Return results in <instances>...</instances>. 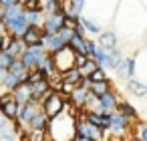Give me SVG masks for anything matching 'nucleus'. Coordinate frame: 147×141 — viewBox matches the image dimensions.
<instances>
[{"label": "nucleus", "instance_id": "obj_1", "mask_svg": "<svg viewBox=\"0 0 147 141\" xmlns=\"http://www.w3.org/2000/svg\"><path fill=\"white\" fill-rule=\"evenodd\" d=\"M2 22H4V32H8L12 38H20L24 34V30L28 28V22H26L22 12L12 16V18H8V20H2Z\"/></svg>", "mask_w": 147, "mask_h": 141}, {"label": "nucleus", "instance_id": "obj_2", "mask_svg": "<svg viewBox=\"0 0 147 141\" xmlns=\"http://www.w3.org/2000/svg\"><path fill=\"white\" fill-rule=\"evenodd\" d=\"M63 22H65V12L63 10H59L55 14H45L42 24H40V30L47 32V34H57L59 28H63Z\"/></svg>", "mask_w": 147, "mask_h": 141}, {"label": "nucleus", "instance_id": "obj_3", "mask_svg": "<svg viewBox=\"0 0 147 141\" xmlns=\"http://www.w3.org/2000/svg\"><path fill=\"white\" fill-rule=\"evenodd\" d=\"M40 45H42V49H45L49 55H55V53H59V51L65 47V43H63L57 34H47V32L40 34Z\"/></svg>", "mask_w": 147, "mask_h": 141}, {"label": "nucleus", "instance_id": "obj_4", "mask_svg": "<svg viewBox=\"0 0 147 141\" xmlns=\"http://www.w3.org/2000/svg\"><path fill=\"white\" fill-rule=\"evenodd\" d=\"M115 71H117L123 79H127V81H129V79H133V77H135V61H133V59H123Z\"/></svg>", "mask_w": 147, "mask_h": 141}, {"label": "nucleus", "instance_id": "obj_5", "mask_svg": "<svg viewBox=\"0 0 147 141\" xmlns=\"http://www.w3.org/2000/svg\"><path fill=\"white\" fill-rule=\"evenodd\" d=\"M8 55H12L14 59H18L24 51H26V45L22 43V38H12L10 36V40H8V45H6V49H4Z\"/></svg>", "mask_w": 147, "mask_h": 141}, {"label": "nucleus", "instance_id": "obj_6", "mask_svg": "<svg viewBox=\"0 0 147 141\" xmlns=\"http://www.w3.org/2000/svg\"><path fill=\"white\" fill-rule=\"evenodd\" d=\"M40 34H42V30H40V26H28L26 30H24V34L20 36L22 38V43L28 47V45H34V43H40Z\"/></svg>", "mask_w": 147, "mask_h": 141}, {"label": "nucleus", "instance_id": "obj_7", "mask_svg": "<svg viewBox=\"0 0 147 141\" xmlns=\"http://www.w3.org/2000/svg\"><path fill=\"white\" fill-rule=\"evenodd\" d=\"M117 97L111 93V91H107V93H103L101 97H99V107H101V111H113L115 107H117Z\"/></svg>", "mask_w": 147, "mask_h": 141}, {"label": "nucleus", "instance_id": "obj_8", "mask_svg": "<svg viewBox=\"0 0 147 141\" xmlns=\"http://www.w3.org/2000/svg\"><path fill=\"white\" fill-rule=\"evenodd\" d=\"M40 57H42V55H34V53H30V51H24L18 59L22 61V65H24L26 71H34L36 65H38V59H40Z\"/></svg>", "mask_w": 147, "mask_h": 141}, {"label": "nucleus", "instance_id": "obj_9", "mask_svg": "<svg viewBox=\"0 0 147 141\" xmlns=\"http://www.w3.org/2000/svg\"><path fill=\"white\" fill-rule=\"evenodd\" d=\"M127 117H123L121 113H111V119H109V127L115 131V133H121V131H125V127H127Z\"/></svg>", "mask_w": 147, "mask_h": 141}, {"label": "nucleus", "instance_id": "obj_10", "mask_svg": "<svg viewBox=\"0 0 147 141\" xmlns=\"http://www.w3.org/2000/svg\"><path fill=\"white\" fill-rule=\"evenodd\" d=\"M79 135H81V137H87V139H91V141H95L97 137H101L99 129H97L95 125H91L89 121H87V123H81V125H79Z\"/></svg>", "mask_w": 147, "mask_h": 141}, {"label": "nucleus", "instance_id": "obj_11", "mask_svg": "<svg viewBox=\"0 0 147 141\" xmlns=\"http://www.w3.org/2000/svg\"><path fill=\"white\" fill-rule=\"evenodd\" d=\"M28 26H40L42 24V18H45V12L42 10H22Z\"/></svg>", "mask_w": 147, "mask_h": 141}, {"label": "nucleus", "instance_id": "obj_12", "mask_svg": "<svg viewBox=\"0 0 147 141\" xmlns=\"http://www.w3.org/2000/svg\"><path fill=\"white\" fill-rule=\"evenodd\" d=\"M99 47H103L105 51H109V49H115L117 47V36H115V32H101L99 34V43H97Z\"/></svg>", "mask_w": 147, "mask_h": 141}, {"label": "nucleus", "instance_id": "obj_13", "mask_svg": "<svg viewBox=\"0 0 147 141\" xmlns=\"http://www.w3.org/2000/svg\"><path fill=\"white\" fill-rule=\"evenodd\" d=\"M79 79H81V73H79V69H67L65 73H63V77H61V83L63 85H75L77 87V83H79Z\"/></svg>", "mask_w": 147, "mask_h": 141}, {"label": "nucleus", "instance_id": "obj_14", "mask_svg": "<svg viewBox=\"0 0 147 141\" xmlns=\"http://www.w3.org/2000/svg\"><path fill=\"white\" fill-rule=\"evenodd\" d=\"M0 107H2V113L6 117H16V103L12 97H4L2 103H0Z\"/></svg>", "mask_w": 147, "mask_h": 141}, {"label": "nucleus", "instance_id": "obj_15", "mask_svg": "<svg viewBox=\"0 0 147 141\" xmlns=\"http://www.w3.org/2000/svg\"><path fill=\"white\" fill-rule=\"evenodd\" d=\"M127 83H129V91H131L133 95H137V97H143V95L147 93V87H145V83H141L139 79H135V77H133V79H129Z\"/></svg>", "mask_w": 147, "mask_h": 141}, {"label": "nucleus", "instance_id": "obj_16", "mask_svg": "<svg viewBox=\"0 0 147 141\" xmlns=\"http://www.w3.org/2000/svg\"><path fill=\"white\" fill-rule=\"evenodd\" d=\"M89 91H91L95 97H101L103 93L109 91V79H105V81H97V83H91V85H89Z\"/></svg>", "mask_w": 147, "mask_h": 141}, {"label": "nucleus", "instance_id": "obj_17", "mask_svg": "<svg viewBox=\"0 0 147 141\" xmlns=\"http://www.w3.org/2000/svg\"><path fill=\"white\" fill-rule=\"evenodd\" d=\"M87 97H89V89H85V87H75V89H73V101H75L77 105L85 107Z\"/></svg>", "mask_w": 147, "mask_h": 141}, {"label": "nucleus", "instance_id": "obj_18", "mask_svg": "<svg viewBox=\"0 0 147 141\" xmlns=\"http://www.w3.org/2000/svg\"><path fill=\"white\" fill-rule=\"evenodd\" d=\"M97 67H99V65H97V61H95V59H91V57H87V61L79 67V73H81V77H87V75H91Z\"/></svg>", "mask_w": 147, "mask_h": 141}, {"label": "nucleus", "instance_id": "obj_19", "mask_svg": "<svg viewBox=\"0 0 147 141\" xmlns=\"http://www.w3.org/2000/svg\"><path fill=\"white\" fill-rule=\"evenodd\" d=\"M20 12H22V6H20V4H12V6H6V8H2V14H0V20H8V18H12V16L20 14Z\"/></svg>", "mask_w": 147, "mask_h": 141}, {"label": "nucleus", "instance_id": "obj_20", "mask_svg": "<svg viewBox=\"0 0 147 141\" xmlns=\"http://www.w3.org/2000/svg\"><path fill=\"white\" fill-rule=\"evenodd\" d=\"M0 85H4L8 91H14V89L18 87V77H16L14 73L6 71V75H4V79H2V83H0Z\"/></svg>", "mask_w": 147, "mask_h": 141}, {"label": "nucleus", "instance_id": "obj_21", "mask_svg": "<svg viewBox=\"0 0 147 141\" xmlns=\"http://www.w3.org/2000/svg\"><path fill=\"white\" fill-rule=\"evenodd\" d=\"M59 10H63V0H47L42 6V12H47V14H55Z\"/></svg>", "mask_w": 147, "mask_h": 141}, {"label": "nucleus", "instance_id": "obj_22", "mask_svg": "<svg viewBox=\"0 0 147 141\" xmlns=\"http://www.w3.org/2000/svg\"><path fill=\"white\" fill-rule=\"evenodd\" d=\"M79 22H81V26H83L85 30H89V32H93V34H99V32H101V26H99L97 22H93L91 18H85V16L81 18V16H79Z\"/></svg>", "mask_w": 147, "mask_h": 141}, {"label": "nucleus", "instance_id": "obj_23", "mask_svg": "<svg viewBox=\"0 0 147 141\" xmlns=\"http://www.w3.org/2000/svg\"><path fill=\"white\" fill-rule=\"evenodd\" d=\"M30 127H32V131H40L42 127H45V123H47V117H45V113H36L30 121Z\"/></svg>", "mask_w": 147, "mask_h": 141}, {"label": "nucleus", "instance_id": "obj_24", "mask_svg": "<svg viewBox=\"0 0 147 141\" xmlns=\"http://www.w3.org/2000/svg\"><path fill=\"white\" fill-rule=\"evenodd\" d=\"M87 79H89V83H97V81H105L107 79V75H105V69H101V67H97L91 75H87Z\"/></svg>", "mask_w": 147, "mask_h": 141}, {"label": "nucleus", "instance_id": "obj_25", "mask_svg": "<svg viewBox=\"0 0 147 141\" xmlns=\"http://www.w3.org/2000/svg\"><path fill=\"white\" fill-rule=\"evenodd\" d=\"M117 107H119V113L123 115V117H135V109L129 105V103H117Z\"/></svg>", "mask_w": 147, "mask_h": 141}, {"label": "nucleus", "instance_id": "obj_26", "mask_svg": "<svg viewBox=\"0 0 147 141\" xmlns=\"http://www.w3.org/2000/svg\"><path fill=\"white\" fill-rule=\"evenodd\" d=\"M14 61V57L12 55H8L6 51H0V67L2 69H6L8 71V67H10V63Z\"/></svg>", "mask_w": 147, "mask_h": 141}, {"label": "nucleus", "instance_id": "obj_27", "mask_svg": "<svg viewBox=\"0 0 147 141\" xmlns=\"http://www.w3.org/2000/svg\"><path fill=\"white\" fill-rule=\"evenodd\" d=\"M8 71H10V73H14V75H20V73H24L26 69H24V65H22V61H20V59H14V61L10 63Z\"/></svg>", "mask_w": 147, "mask_h": 141}, {"label": "nucleus", "instance_id": "obj_28", "mask_svg": "<svg viewBox=\"0 0 147 141\" xmlns=\"http://www.w3.org/2000/svg\"><path fill=\"white\" fill-rule=\"evenodd\" d=\"M57 36L67 45L69 40H71V36H73V28H67V26H63V28H59V32H57Z\"/></svg>", "mask_w": 147, "mask_h": 141}, {"label": "nucleus", "instance_id": "obj_29", "mask_svg": "<svg viewBox=\"0 0 147 141\" xmlns=\"http://www.w3.org/2000/svg\"><path fill=\"white\" fill-rule=\"evenodd\" d=\"M8 40H10V38H8L6 34H0V51H4V49H6Z\"/></svg>", "mask_w": 147, "mask_h": 141}, {"label": "nucleus", "instance_id": "obj_30", "mask_svg": "<svg viewBox=\"0 0 147 141\" xmlns=\"http://www.w3.org/2000/svg\"><path fill=\"white\" fill-rule=\"evenodd\" d=\"M12 4H18L16 0H0V6L6 8V6H12Z\"/></svg>", "mask_w": 147, "mask_h": 141}, {"label": "nucleus", "instance_id": "obj_31", "mask_svg": "<svg viewBox=\"0 0 147 141\" xmlns=\"http://www.w3.org/2000/svg\"><path fill=\"white\" fill-rule=\"evenodd\" d=\"M4 129V119H0V131Z\"/></svg>", "mask_w": 147, "mask_h": 141}, {"label": "nucleus", "instance_id": "obj_32", "mask_svg": "<svg viewBox=\"0 0 147 141\" xmlns=\"http://www.w3.org/2000/svg\"><path fill=\"white\" fill-rule=\"evenodd\" d=\"M16 2H18L20 6H24V4H26V0H16Z\"/></svg>", "mask_w": 147, "mask_h": 141}, {"label": "nucleus", "instance_id": "obj_33", "mask_svg": "<svg viewBox=\"0 0 147 141\" xmlns=\"http://www.w3.org/2000/svg\"><path fill=\"white\" fill-rule=\"evenodd\" d=\"M77 141H91V139H87V137H79Z\"/></svg>", "mask_w": 147, "mask_h": 141}, {"label": "nucleus", "instance_id": "obj_34", "mask_svg": "<svg viewBox=\"0 0 147 141\" xmlns=\"http://www.w3.org/2000/svg\"><path fill=\"white\" fill-rule=\"evenodd\" d=\"M133 141H141V139H133Z\"/></svg>", "mask_w": 147, "mask_h": 141}]
</instances>
